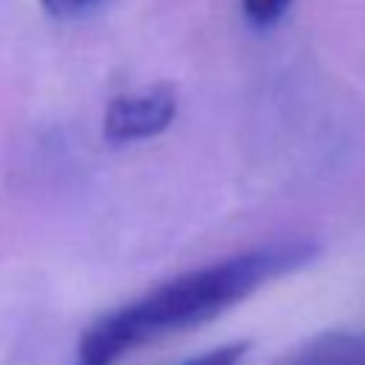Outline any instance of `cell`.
Wrapping results in <instances>:
<instances>
[{"label":"cell","instance_id":"1","mask_svg":"<svg viewBox=\"0 0 365 365\" xmlns=\"http://www.w3.org/2000/svg\"><path fill=\"white\" fill-rule=\"evenodd\" d=\"M319 251L314 240H277L185 271L94 319L77 342L74 365H117L160 336L211 322L257 288L311 265Z\"/></svg>","mask_w":365,"mask_h":365},{"label":"cell","instance_id":"2","mask_svg":"<svg viewBox=\"0 0 365 365\" xmlns=\"http://www.w3.org/2000/svg\"><path fill=\"white\" fill-rule=\"evenodd\" d=\"M177 114V94L171 86H151L143 94H123L106 106L103 137L111 145H125L163 134Z\"/></svg>","mask_w":365,"mask_h":365},{"label":"cell","instance_id":"3","mask_svg":"<svg viewBox=\"0 0 365 365\" xmlns=\"http://www.w3.org/2000/svg\"><path fill=\"white\" fill-rule=\"evenodd\" d=\"M279 365H365V336L354 331H325L302 342Z\"/></svg>","mask_w":365,"mask_h":365},{"label":"cell","instance_id":"4","mask_svg":"<svg viewBox=\"0 0 365 365\" xmlns=\"http://www.w3.org/2000/svg\"><path fill=\"white\" fill-rule=\"evenodd\" d=\"M288 9H291V0H242L245 20L254 29H271V26H277L285 17Z\"/></svg>","mask_w":365,"mask_h":365},{"label":"cell","instance_id":"5","mask_svg":"<svg viewBox=\"0 0 365 365\" xmlns=\"http://www.w3.org/2000/svg\"><path fill=\"white\" fill-rule=\"evenodd\" d=\"M251 342L240 339V342H228V345H220V348H211L194 359H185L182 365H240L242 356L248 354Z\"/></svg>","mask_w":365,"mask_h":365},{"label":"cell","instance_id":"6","mask_svg":"<svg viewBox=\"0 0 365 365\" xmlns=\"http://www.w3.org/2000/svg\"><path fill=\"white\" fill-rule=\"evenodd\" d=\"M40 3L51 17H77L88 9H94L100 0H40Z\"/></svg>","mask_w":365,"mask_h":365}]
</instances>
